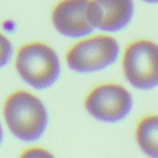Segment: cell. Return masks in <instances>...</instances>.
I'll use <instances>...</instances> for the list:
<instances>
[{
  "instance_id": "10",
  "label": "cell",
  "mask_w": 158,
  "mask_h": 158,
  "mask_svg": "<svg viewBox=\"0 0 158 158\" xmlns=\"http://www.w3.org/2000/svg\"><path fill=\"white\" fill-rule=\"evenodd\" d=\"M51 153L43 148H38V147H33L30 148L27 151H25L23 153H21V157H49Z\"/></svg>"
},
{
  "instance_id": "3",
  "label": "cell",
  "mask_w": 158,
  "mask_h": 158,
  "mask_svg": "<svg viewBox=\"0 0 158 158\" xmlns=\"http://www.w3.org/2000/svg\"><path fill=\"white\" fill-rule=\"evenodd\" d=\"M122 69L136 88L151 89L158 85V44L148 40L131 42L123 52Z\"/></svg>"
},
{
  "instance_id": "5",
  "label": "cell",
  "mask_w": 158,
  "mask_h": 158,
  "mask_svg": "<svg viewBox=\"0 0 158 158\" xmlns=\"http://www.w3.org/2000/svg\"><path fill=\"white\" fill-rule=\"evenodd\" d=\"M131 94L121 85L105 83L95 86L85 98V109L98 120L114 122L131 110Z\"/></svg>"
},
{
  "instance_id": "12",
  "label": "cell",
  "mask_w": 158,
  "mask_h": 158,
  "mask_svg": "<svg viewBox=\"0 0 158 158\" xmlns=\"http://www.w3.org/2000/svg\"><path fill=\"white\" fill-rule=\"evenodd\" d=\"M147 2H158V0H144Z\"/></svg>"
},
{
  "instance_id": "6",
  "label": "cell",
  "mask_w": 158,
  "mask_h": 158,
  "mask_svg": "<svg viewBox=\"0 0 158 158\" xmlns=\"http://www.w3.org/2000/svg\"><path fill=\"white\" fill-rule=\"evenodd\" d=\"M54 27L69 37L84 36L95 27L90 0H60L52 11Z\"/></svg>"
},
{
  "instance_id": "2",
  "label": "cell",
  "mask_w": 158,
  "mask_h": 158,
  "mask_svg": "<svg viewBox=\"0 0 158 158\" xmlns=\"http://www.w3.org/2000/svg\"><path fill=\"white\" fill-rule=\"evenodd\" d=\"M16 69L20 77L37 89L51 86L59 75V60L47 44L32 42L23 44L16 54Z\"/></svg>"
},
{
  "instance_id": "8",
  "label": "cell",
  "mask_w": 158,
  "mask_h": 158,
  "mask_svg": "<svg viewBox=\"0 0 158 158\" xmlns=\"http://www.w3.org/2000/svg\"><path fill=\"white\" fill-rule=\"evenodd\" d=\"M136 139L143 152L158 157V115H148L141 118L136 128Z\"/></svg>"
},
{
  "instance_id": "11",
  "label": "cell",
  "mask_w": 158,
  "mask_h": 158,
  "mask_svg": "<svg viewBox=\"0 0 158 158\" xmlns=\"http://www.w3.org/2000/svg\"><path fill=\"white\" fill-rule=\"evenodd\" d=\"M1 138H2V128H1V125H0V142H1Z\"/></svg>"
},
{
  "instance_id": "1",
  "label": "cell",
  "mask_w": 158,
  "mask_h": 158,
  "mask_svg": "<svg viewBox=\"0 0 158 158\" xmlns=\"http://www.w3.org/2000/svg\"><path fill=\"white\" fill-rule=\"evenodd\" d=\"M4 117L10 131L22 141L40 138L47 125V112L33 94L17 90L4 104Z\"/></svg>"
},
{
  "instance_id": "7",
  "label": "cell",
  "mask_w": 158,
  "mask_h": 158,
  "mask_svg": "<svg viewBox=\"0 0 158 158\" xmlns=\"http://www.w3.org/2000/svg\"><path fill=\"white\" fill-rule=\"evenodd\" d=\"M95 27L104 31H118L132 17V0H90Z\"/></svg>"
},
{
  "instance_id": "4",
  "label": "cell",
  "mask_w": 158,
  "mask_h": 158,
  "mask_svg": "<svg viewBox=\"0 0 158 158\" xmlns=\"http://www.w3.org/2000/svg\"><path fill=\"white\" fill-rule=\"evenodd\" d=\"M118 53V44L111 36L99 35L73 44L65 56L68 65L75 72H95L111 64Z\"/></svg>"
},
{
  "instance_id": "9",
  "label": "cell",
  "mask_w": 158,
  "mask_h": 158,
  "mask_svg": "<svg viewBox=\"0 0 158 158\" xmlns=\"http://www.w3.org/2000/svg\"><path fill=\"white\" fill-rule=\"evenodd\" d=\"M11 56V43L10 41L0 33V67H2Z\"/></svg>"
}]
</instances>
